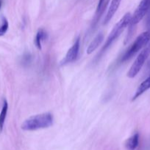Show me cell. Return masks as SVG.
I'll return each instance as SVG.
<instances>
[{
  "instance_id": "obj_1",
  "label": "cell",
  "mask_w": 150,
  "mask_h": 150,
  "mask_svg": "<svg viewBox=\"0 0 150 150\" xmlns=\"http://www.w3.org/2000/svg\"><path fill=\"white\" fill-rule=\"evenodd\" d=\"M53 125V116L50 113H44L32 116L21 125V129L26 131L48 128Z\"/></svg>"
},
{
  "instance_id": "obj_2",
  "label": "cell",
  "mask_w": 150,
  "mask_h": 150,
  "mask_svg": "<svg viewBox=\"0 0 150 150\" xmlns=\"http://www.w3.org/2000/svg\"><path fill=\"white\" fill-rule=\"evenodd\" d=\"M131 18H132V16L130 13H126L123 18L119 20V21L116 23L114 26V27L112 29L111 32L109 35L108 38H107V40H106L105 43H104V46H103L102 49L101 51V54L104 53L110 45H112L113 42L119 38L121 35V34L124 32L125 28L126 26H129L131 22Z\"/></svg>"
},
{
  "instance_id": "obj_3",
  "label": "cell",
  "mask_w": 150,
  "mask_h": 150,
  "mask_svg": "<svg viewBox=\"0 0 150 150\" xmlns=\"http://www.w3.org/2000/svg\"><path fill=\"white\" fill-rule=\"evenodd\" d=\"M150 42V30L141 33L138 38L135 39L133 43L130 45L129 48L121 57V62H126L133 57L138 52L142 50L149 42Z\"/></svg>"
},
{
  "instance_id": "obj_4",
  "label": "cell",
  "mask_w": 150,
  "mask_h": 150,
  "mask_svg": "<svg viewBox=\"0 0 150 150\" xmlns=\"http://www.w3.org/2000/svg\"><path fill=\"white\" fill-rule=\"evenodd\" d=\"M150 55V42L143 48L137 58L135 59V62L131 66L130 69L127 73V77L129 79H133L138 74L141 70L142 69L143 66L145 64L146 61Z\"/></svg>"
},
{
  "instance_id": "obj_5",
  "label": "cell",
  "mask_w": 150,
  "mask_h": 150,
  "mask_svg": "<svg viewBox=\"0 0 150 150\" xmlns=\"http://www.w3.org/2000/svg\"><path fill=\"white\" fill-rule=\"evenodd\" d=\"M150 9V0H141L139 5L132 16L129 26H133L138 24L146 16Z\"/></svg>"
},
{
  "instance_id": "obj_6",
  "label": "cell",
  "mask_w": 150,
  "mask_h": 150,
  "mask_svg": "<svg viewBox=\"0 0 150 150\" xmlns=\"http://www.w3.org/2000/svg\"><path fill=\"white\" fill-rule=\"evenodd\" d=\"M79 48H80V38H79V37H78L73 45L69 48L68 52L66 53L63 59L60 62V64L65 65V64H67L69 63L73 62L74 61H75L77 59L78 55H79Z\"/></svg>"
},
{
  "instance_id": "obj_7",
  "label": "cell",
  "mask_w": 150,
  "mask_h": 150,
  "mask_svg": "<svg viewBox=\"0 0 150 150\" xmlns=\"http://www.w3.org/2000/svg\"><path fill=\"white\" fill-rule=\"evenodd\" d=\"M108 3H109V0H99V1L96 10L95 16H94V18L92 22L93 28L95 27L97 23L99 22L100 18L101 17V16H102L103 13H104V10H105Z\"/></svg>"
},
{
  "instance_id": "obj_8",
  "label": "cell",
  "mask_w": 150,
  "mask_h": 150,
  "mask_svg": "<svg viewBox=\"0 0 150 150\" xmlns=\"http://www.w3.org/2000/svg\"><path fill=\"white\" fill-rule=\"evenodd\" d=\"M121 0H112L108 10H107V14H106L105 17H104V24H107L111 20L112 18L113 17L115 13H116V11L119 9V5L121 4Z\"/></svg>"
},
{
  "instance_id": "obj_9",
  "label": "cell",
  "mask_w": 150,
  "mask_h": 150,
  "mask_svg": "<svg viewBox=\"0 0 150 150\" xmlns=\"http://www.w3.org/2000/svg\"><path fill=\"white\" fill-rule=\"evenodd\" d=\"M150 89V75L147 77V79L146 80H144L141 84L139 85V86L137 89L136 92H135V95L132 97V101L135 100L138 98H139L141 95L144 93L145 92H146L148 89Z\"/></svg>"
},
{
  "instance_id": "obj_10",
  "label": "cell",
  "mask_w": 150,
  "mask_h": 150,
  "mask_svg": "<svg viewBox=\"0 0 150 150\" xmlns=\"http://www.w3.org/2000/svg\"><path fill=\"white\" fill-rule=\"evenodd\" d=\"M103 40H104V35L101 32L99 33L95 38H94L92 41H91V43L88 45V48H87V54H91L101 45V43L102 42Z\"/></svg>"
},
{
  "instance_id": "obj_11",
  "label": "cell",
  "mask_w": 150,
  "mask_h": 150,
  "mask_svg": "<svg viewBox=\"0 0 150 150\" xmlns=\"http://www.w3.org/2000/svg\"><path fill=\"white\" fill-rule=\"evenodd\" d=\"M139 144V134L135 133L126 142V147L129 150H135Z\"/></svg>"
},
{
  "instance_id": "obj_12",
  "label": "cell",
  "mask_w": 150,
  "mask_h": 150,
  "mask_svg": "<svg viewBox=\"0 0 150 150\" xmlns=\"http://www.w3.org/2000/svg\"><path fill=\"white\" fill-rule=\"evenodd\" d=\"M47 38V33L45 30L41 29L38 31L35 38V44L38 49L42 48V42Z\"/></svg>"
},
{
  "instance_id": "obj_13",
  "label": "cell",
  "mask_w": 150,
  "mask_h": 150,
  "mask_svg": "<svg viewBox=\"0 0 150 150\" xmlns=\"http://www.w3.org/2000/svg\"><path fill=\"white\" fill-rule=\"evenodd\" d=\"M7 110H8V103L5 99L3 100L2 108H1V112H0V133H1L4 127V122H5L6 117H7Z\"/></svg>"
},
{
  "instance_id": "obj_14",
  "label": "cell",
  "mask_w": 150,
  "mask_h": 150,
  "mask_svg": "<svg viewBox=\"0 0 150 150\" xmlns=\"http://www.w3.org/2000/svg\"><path fill=\"white\" fill-rule=\"evenodd\" d=\"M8 21L6 19V18L2 17V23H1V25L0 26V36H3L7 32V31L8 30Z\"/></svg>"
},
{
  "instance_id": "obj_15",
  "label": "cell",
  "mask_w": 150,
  "mask_h": 150,
  "mask_svg": "<svg viewBox=\"0 0 150 150\" xmlns=\"http://www.w3.org/2000/svg\"><path fill=\"white\" fill-rule=\"evenodd\" d=\"M31 62H32V56L30 55V54H25L22 57V64L23 65H28V64H30Z\"/></svg>"
},
{
  "instance_id": "obj_16",
  "label": "cell",
  "mask_w": 150,
  "mask_h": 150,
  "mask_svg": "<svg viewBox=\"0 0 150 150\" xmlns=\"http://www.w3.org/2000/svg\"><path fill=\"white\" fill-rule=\"evenodd\" d=\"M1 4H2V0H0V9L1 7Z\"/></svg>"
}]
</instances>
